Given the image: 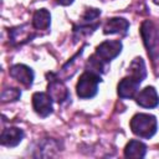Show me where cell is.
Returning a JSON list of instances; mask_svg holds the SVG:
<instances>
[{
	"label": "cell",
	"instance_id": "277c9868",
	"mask_svg": "<svg viewBox=\"0 0 159 159\" xmlns=\"http://www.w3.org/2000/svg\"><path fill=\"white\" fill-rule=\"evenodd\" d=\"M47 77L50 78L47 84V93L51 96V98L58 103L67 101L70 98V93L62 80L53 73H47Z\"/></svg>",
	"mask_w": 159,
	"mask_h": 159
},
{
	"label": "cell",
	"instance_id": "7a4b0ae2",
	"mask_svg": "<svg viewBox=\"0 0 159 159\" xmlns=\"http://www.w3.org/2000/svg\"><path fill=\"white\" fill-rule=\"evenodd\" d=\"M140 35L150 58L153 61L158 60L159 58V31L155 27V25L152 21L145 20L140 26Z\"/></svg>",
	"mask_w": 159,
	"mask_h": 159
},
{
	"label": "cell",
	"instance_id": "9a60e30c",
	"mask_svg": "<svg viewBox=\"0 0 159 159\" xmlns=\"http://www.w3.org/2000/svg\"><path fill=\"white\" fill-rule=\"evenodd\" d=\"M129 76L134 77L139 82L144 81V78L147 77V68H145V63L142 57H135L132 61L129 66Z\"/></svg>",
	"mask_w": 159,
	"mask_h": 159
},
{
	"label": "cell",
	"instance_id": "8992f818",
	"mask_svg": "<svg viewBox=\"0 0 159 159\" xmlns=\"http://www.w3.org/2000/svg\"><path fill=\"white\" fill-rule=\"evenodd\" d=\"M52 101L48 93L36 92L32 96V107L41 118H46L52 113Z\"/></svg>",
	"mask_w": 159,
	"mask_h": 159
},
{
	"label": "cell",
	"instance_id": "ac0fdd59",
	"mask_svg": "<svg viewBox=\"0 0 159 159\" xmlns=\"http://www.w3.org/2000/svg\"><path fill=\"white\" fill-rule=\"evenodd\" d=\"M21 97V92L17 88H7L1 93V102H14Z\"/></svg>",
	"mask_w": 159,
	"mask_h": 159
},
{
	"label": "cell",
	"instance_id": "52a82bcc",
	"mask_svg": "<svg viewBox=\"0 0 159 159\" xmlns=\"http://www.w3.org/2000/svg\"><path fill=\"white\" fill-rule=\"evenodd\" d=\"M10 76L25 87H31L35 77L34 71L26 65H21V63H17L10 67Z\"/></svg>",
	"mask_w": 159,
	"mask_h": 159
},
{
	"label": "cell",
	"instance_id": "7c38bea8",
	"mask_svg": "<svg viewBox=\"0 0 159 159\" xmlns=\"http://www.w3.org/2000/svg\"><path fill=\"white\" fill-rule=\"evenodd\" d=\"M9 34H10V40H11L12 45H22L36 36L35 34H31L27 25H21V26L14 27L10 30Z\"/></svg>",
	"mask_w": 159,
	"mask_h": 159
},
{
	"label": "cell",
	"instance_id": "2e32d148",
	"mask_svg": "<svg viewBox=\"0 0 159 159\" xmlns=\"http://www.w3.org/2000/svg\"><path fill=\"white\" fill-rule=\"evenodd\" d=\"M83 53V48H81L61 70V72L58 73V77L62 80V81H66L67 78L72 77L75 75V72L77 71V62H78V58L81 57V55Z\"/></svg>",
	"mask_w": 159,
	"mask_h": 159
},
{
	"label": "cell",
	"instance_id": "e0dca14e",
	"mask_svg": "<svg viewBox=\"0 0 159 159\" xmlns=\"http://www.w3.org/2000/svg\"><path fill=\"white\" fill-rule=\"evenodd\" d=\"M98 26H99L98 22H94V24H81L80 22V25L73 26V39H75V41H78L82 37L91 35Z\"/></svg>",
	"mask_w": 159,
	"mask_h": 159
},
{
	"label": "cell",
	"instance_id": "3957f363",
	"mask_svg": "<svg viewBox=\"0 0 159 159\" xmlns=\"http://www.w3.org/2000/svg\"><path fill=\"white\" fill-rule=\"evenodd\" d=\"M101 81H102L101 75L92 72V71L83 72L77 82V86H76L77 96L82 99L93 98L98 92V83Z\"/></svg>",
	"mask_w": 159,
	"mask_h": 159
},
{
	"label": "cell",
	"instance_id": "5bb4252c",
	"mask_svg": "<svg viewBox=\"0 0 159 159\" xmlns=\"http://www.w3.org/2000/svg\"><path fill=\"white\" fill-rule=\"evenodd\" d=\"M51 25V15L46 9H39L32 16V26L36 30H47Z\"/></svg>",
	"mask_w": 159,
	"mask_h": 159
},
{
	"label": "cell",
	"instance_id": "6da1fadb",
	"mask_svg": "<svg viewBox=\"0 0 159 159\" xmlns=\"http://www.w3.org/2000/svg\"><path fill=\"white\" fill-rule=\"evenodd\" d=\"M130 129L139 138L149 139L157 133V129H158L157 118L153 114L137 113L130 119Z\"/></svg>",
	"mask_w": 159,
	"mask_h": 159
},
{
	"label": "cell",
	"instance_id": "4fadbf2b",
	"mask_svg": "<svg viewBox=\"0 0 159 159\" xmlns=\"http://www.w3.org/2000/svg\"><path fill=\"white\" fill-rule=\"evenodd\" d=\"M147 154V145L140 142V140H137V139H133L130 140L127 145H125V149H124V155L127 158H144Z\"/></svg>",
	"mask_w": 159,
	"mask_h": 159
},
{
	"label": "cell",
	"instance_id": "9c48e42d",
	"mask_svg": "<svg viewBox=\"0 0 159 159\" xmlns=\"http://www.w3.org/2000/svg\"><path fill=\"white\" fill-rule=\"evenodd\" d=\"M142 82H139L138 80H135L132 76H127L124 78H122L118 83L117 87V92L118 96L120 98H133L135 97V94L138 93V88L140 86Z\"/></svg>",
	"mask_w": 159,
	"mask_h": 159
},
{
	"label": "cell",
	"instance_id": "ffe728a7",
	"mask_svg": "<svg viewBox=\"0 0 159 159\" xmlns=\"http://www.w3.org/2000/svg\"><path fill=\"white\" fill-rule=\"evenodd\" d=\"M57 4L62 5V6H67V5H71L73 2V0H56Z\"/></svg>",
	"mask_w": 159,
	"mask_h": 159
},
{
	"label": "cell",
	"instance_id": "d6986e66",
	"mask_svg": "<svg viewBox=\"0 0 159 159\" xmlns=\"http://www.w3.org/2000/svg\"><path fill=\"white\" fill-rule=\"evenodd\" d=\"M101 10L98 9H88L81 17V24H94V21L99 17Z\"/></svg>",
	"mask_w": 159,
	"mask_h": 159
},
{
	"label": "cell",
	"instance_id": "44dd1931",
	"mask_svg": "<svg viewBox=\"0 0 159 159\" xmlns=\"http://www.w3.org/2000/svg\"><path fill=\"white\" fill-rule=\"evenodd\" d=\"M154 1V4H157V5H159V0H153Z\"/></svg>",
	"mask_w": 159,
	"mask_h": 159
},
{
	"label": "cell",
	"instance_id": "5b68a950",
	"mask_svg": "<svg viewBox=\"0 0 159 159\" xmlns=\"http://www.w3.org/2000/svg\"><path fill=\"white\" fill-rule=\"evenodd\" d=\"M122 42L119 40H107L99 43L96 48V55L106 62L112 61L122 52Z\"/></svg>",
	"mask_w": 159,
	"mask_h": 159
},
{
	"label": "cell",
	"instance_id": "8fae6325",
	"mask_svg": "<svg viewBox=\"0 0 159 159\" xmlns=\"http://www.w3.org/2000/svg\"><path fill=\"white\" fill-rule=\"evenodd\" d=\"M129 29V22L123 19V17H112L108 19L103 26V32L106 35H113V34H118V35H127Z\"/></svg>",
	"mask_w": 159,
	"mask_h": 159
},
{
	"label": "cell",
	"instance_id": "ba28073f",
	"mask_svg": "<svg viewBox=\"0 0 159 159\" xmlns=\"http://www.w3.org/2000/svg\"><path fill=\"white\" fill-rule=\"evenodd\" d=\"M135 102L143 108H155L159 104V96L154 87L148 86L135 94Z\"/></svg>",
	"mask_w": 159,
	"mask_h": 159
},
{
	"label": "cell",
	"instance_id": "30bf717a",
	"mask_svg": "<svg viewBox=\"0 0 159 159\" xmlns=\"http://www.w3.org/2000/svg\"><path fill=\"white\" fill-rule=\"evenodd\" d=\"M24 132L22 129L17 128V127H9L5 128L1 132L0 135V143L4 147H9V148H14L17 144L21 143V140L24 139Z\"/></svg>",
	"mask_w": 159,
	"mask_h": 159
}]
</instances>
